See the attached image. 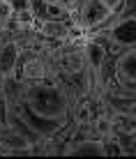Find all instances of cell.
<instances>
[{
	"label": "cell",
	"instance_id": "6",
	"mask_svg": "<svg viewBox=\"0 0 136 159\" xmlns=\"http://www.w3.org/2000/svg\"><path fill=\"white\" fill-rule=\"evenodd\" d=\"M53 2H58V5H60L62 9H67V12L72 14L74 9L79 7V2H81V0H53Z\"/></svg>",
	"mask_w": 136,
	"mask_h": 159
},
{
	"label": "cell",
	"instance_id": "3",
	"mask_svg": "<svg viewBox=\"0 0 136 159\" xmlns=\"http://www.w3.org/2000/svg\"><path fill=\"white\" fill-rule=\"evenodd\" d=\"M113 16L116 12H111L102 0H81L79 7L72 12V23L81 35H90L102 30Z\"/></svg>",
	"mask_w": 136,
	"mask_h": 159
},
{
	"label": "cell",
	"instance_id": "5",
	"mask_svg": "<svg viewBox=\"0 0 136 159\" xmlns=\"http://www.w3.org/2000/svg\"><path fill=\"white\" fill-rule=\"evenodd\" d=\"M111 111H122L127 116L136 118V95L134 97H102Z\"/></svg>",
	"mask_w": 136,
	"mask_h": 159
},
{
	"label": "cell",
	"instance_id": "7",
	"mask_svg": "<svg viewBox=\"0 0 136 159\" xmlns=\"http://www.w3.org/2000/svg\"><path fill=\"white\" fill-rule=\"evenodd\" d=\"M122 9H129V12H136V0H127Z\"/></svg>",
	"mask_w": 136,
	"mask_h": 159
},
{
	"label": "cell",
	"instance_id": "1",
	"mask_svg": "<svg viewBox=\"0 0 136 159\" xmlns=\"http://www.w3.org/2000/svg\"><path fill=\"white\" fill-rule=\"evenodd\" d=\"M74 104L76 97L58 76H42L23 81L19 99L9 106H14L19 116L44 141H48L72 122Z\"/></svg>",
	"mask_w": 136,
	"mask_h": 159
},
{
	"label": "cell",
	"instance_id": "2",
	"mask_svg": "<svg viewBox=\"0 0 136 159\" xmlns=\"http://www.w3.org/2000/svg\"><path fill=\"white\" fill-rule=\"evenodd\" d=\"M95 85L99 97H134L136 95V46H125L104 62Z\"/></svg>",
	"mask_w": 136,
	"mask_h": 159
},
{
	"label": "cell",
	"instance_id": "4",
	"mask_svg": "<svg viewBox=\"0 0 136 159\" xmlns=\"http://www.w3.org/2000/svg\"><path fill=\"white\" fill-rule=\"evenodd\" d=\"M99 35L108 37L111 42H116L118 46H136V12L129 9H120L102 30H97Z\"/></svg>",
	"mask_w": 136,
	"mask_h": 159
}]
</instances>
